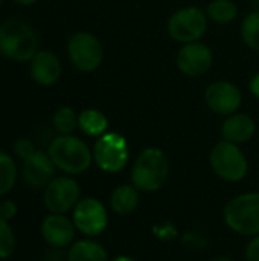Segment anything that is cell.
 Listing matches in <instances>:
<instances>
[{
  "label": "cell",
  "instance_id": "6da1fadb",
  "mask_svg": "<svg viewBox=\"0 0 259 261\" xmlns=\"http://www.w3.org/2000/svg\"><path fill=\"white\" fill-rule=\"evenodd\" d=\"M47 154L58 170L67 176H78L85 173L93 162V151L84 141L72 135L56 136L49 148Z\"/></svg>",
  "mask_w": 259,
  "mask_h": 261
},
{
  "label": "cell",
  "instance_id": "7a4b0ae2",
  "mask_svg": "<svg viewBox=\"0 0 259 261\" xmlns=\"http://www.w3.org/2000/svg\"><path fill=\"white\" fill-rule=\"evenodd\" d=\"M169 176V159L163 150L150 147L145 148L136 159L131 168V184L139 193L159 191Z\"/></svg>",
  "mask_w": 259,
  "mask_h": 261
},
{
  "label": "cell",
  "instance_id": "3957f363",
  "mask_svg": "<svg viewBox=\"0 0 259 261\" xmlns=\"http://www.w3.org/2000/svg\"><path fill=\"white\" fill-rule=\"evenodd\" d=\"M38 52V37L23 20H6L0 24V54L12 61H29Z\"/></svg>",
  "mask_w": 259,
  "mask_h": 261
},
{
  "label": "cell",
  "instance_id": "277c9868",
  "mask_svg": "<svg viewBox=\"0 0 259 261\" xmlns=\"http://www.w3.org/2000/svg\"><path fill=\"white\" fill-rule=\"evenodd\" d=\"M224 223L243 237L259 236V193H244L231 199L223 211Z\"/></svg>",
  "mask_w": 259,
  "mask_h": 261
},
{
  "label": "cell",
  "instance_id": "5b68a950",
  "mask_svg": "<svg viewBox=\"0 0 259 261\" xmlns=\"http://www.w3.org/2000/svg\"><path fill=\"white\" fill-rule=\"evenodd\" d=\"M209 162L214 170V173L231 184L241 182L249 170L247 159L241 148L229 141H220L215 144L209 154Z\"/></svg>",
  "mask_w": 259,
  "mask_h": 261
},
{
  "label": "cell",
  "instance_id": "8992f818",
  "mask_svg": "<svg viewBox=\"0 0 259 261\" xmlns=\"http://www.w3.org/2000/svg\"><path fill=\"white\" fill-rule=\"evenodd\" d=\"M130 158L127 139L116 133L107 132L98 138L93 147V161L105 173H119L125 168Z\"/></svg>",
  "mask_w": 259,
  "mask_h": 261
},
{
  "label": "cell",
  "instance_id": "52a82bcc",
  "mask_svg": "<svg viewBox=\"0 0 259 261\" xmlns=\"http://www.w3.org/2000/svg\"><path fill=\"white\" fill-rule=\"evenodd\" d=\"M208 29V15L200 8L188 6L176 11L168 20V34L180 43L198 41Z\"/></svg>",
  "mask_w": 259,
  "mask_h": 261
},
{
  "label": "cell",
  "instance_id": "ba28073f",
  "mask_svg": "<svg viewBox=\"0 0 259 261\" xmlns=\"http://www.w3.org/2000/svg\"><path fill=\"white\" fill-rule=\"evenodd\" d=\"M81 200V187L70 176H55L43 193V203L50 214H67Z\"/></svg>",
  "mask_w": 259,
  "mask_h": 261
},
{
  "label": "cell",
  "instance_id": "9c48e42d",
  "mask_svg": "<svg viewBox=\"0 0 259 261\" xmlns=\"http://www.w3.org/2000/svg\"><path fill=\"white\" fill-rule=\"evenodd\" d=\"M72 222L82 236L99 237L108 225V213L104 203L95 197L81 199L72 211Z\"/></svg>",
  "mask_w": 259,
  "mask_h": 261
},
{
  "label": "cell",
  "instance_id": "30bf717a",
  "mask_svg": "<svg viewBox=\"0 0 259 261\" xmlns=\"http://www.w3.org/2000/svg\"><path fill=\"white\" fill-rule=\"evenodd\" d=\"M67 52L72 64L81 72H93L104 58L101 41L90 32H76L70 37Z\"/></svg>",
  "mask_w": 259,
  "mask_h": 261
},
{
  "label": "cell",
  "instance_id": "8fae6325",
  "mask_svg": "<svg viewBox=\"0 0 259 261\" xmlns=\"http://www.w3.org/2000/svg\"><path fill=\"white\" fill-rule=\"evenodd\" d=\"M41 237L53 249L72 246L76 236V228L66 214H49L41 222Z\"/></svg>",
  "mask_w": 259,
  "mask_h": 261
},
{
  "label": "cell",
  "instance_id": "7c38bea8",
  "mask_svg": "<svg viewBox=\"0 0 259 261\" xmlns=\"http://www.w3.org/2000/svg\"><path fill=\"white\" fill-rule=\"evenodd\" d=\"M214 61L212 50L198 41L186 43L177 54V67L182 73L188 76H202L205 75Z\"/></svg>",
  "mask_w": 259,
  "mask_h": 261
},
{
  "label": "cell",
  "instance_id": "4fadbf2b",
  "mask_svg": "<svg viewBox=\"0 0 259 261\" xmlns=\"http://www.w3.org/2000/svg\"><path fill=\"white\" fill-rule=\"evenodd\" d=\"M208 107L218 115H234L241 106L240 89L229 81L212 83L205 93Z\"/></svg>",
  "mask_w": 259,
  "mask_h": 261
},
{
  "label": "cell",
  "instance_id": "5bb4252c",
  "mask_svg": "<svg viewBox=\"0 0 259 261\" xmlns=\"http://www.w3.org/2000/svg\"><path fill=\"white\" fill-rule=\"evenodd\" d=\"M55 164L52 162L47 151L37 150L32 156L23 161L21 176L27 187L34 190H41L49 185V182L55 177Z\"/></svg>",
  "mask_w": 259,
  "mask_h": 261
},
{
  "label": "cell",
  "instance_id": "9a60e30c",
  "mask_svg": "<svg viewBox=\"0 0 259 261\" xmlns=\"http://www.w3.org/2000/svg\"><path fill=\"white\" fill-rule=\"evenodd\" d=\"M61 63L50 50H38L31 60V76L40 86H52L60 80Z\"/></svg>",
  "mask_w": 259,
  "mask_h": 261
},
{
  "label": "cell",
  "instance_id": "2e32d148",
  "mask_svg": "<svg viewBox=\"0 0 259 261\" xmlns=\"http://www.w3.org/2000/svg\"><path fill=\"white\" fill-rule=\"evenodd\" d=\"M256 124L252 116L246 113H234L229 115V118L223 122L221 135L224 141L234 142V144H244L250 141L255 136Z\"/></svg>",
  "mask_w": 259,
  "mask_h": 261
},
{
  "label": "cell",
  "instance_id": "e0dca14e",
  "mask_svg": "<svg viewBox=\"0 0 259 261\" xmlns=\"http://www.w3.org/2000/svg\"><path fill=\"white\" fill-rule=\"evenodd\" d=\"M110 206L118 216H130L139 206V190L133 184L116 187L110 194Z\"/></svg>",
  "mask_w": 259,
  "mask_h": 261
},
{
  "label": "cell",
  "instance_id": "ac0fdd59",
  "mask_svg": "<svg viewBox=\"0 0 259 261\" xmlns=\"http://www.w3.org/2000/svg\"><path fill=\"white\" fill-rule=\"evenodd\" d=\"M67 261H108V255L101 243L84 239L73 242L67 252Z\"/></svg>",
  "mask_w": 259,
  "mask_h": 261
},
{
  "label": "cell",
  "instance_id": "d6986e66",
  "mask_svg": "<svg viewBox=\"0 0 259 261\" xmlns=\"http://www.w3.org/2000/svg\"><path fill=\"white\" fill-rule=\"evenodd\" d=\"M78 127L87 136L99 138L104 133H107L108 119L102 112L96 109H85L78 116Z\"/></svg>",
  "mask_w": 259,
  "mask_h": 261
},
{
  "label": "cell",
  "instance_id": "ffe728a7",
  "mask_svg": "<svg viewBox=\"0 0 259 261\" xmlns=\"http://www.w3.org/2000/svg\"><path fill=\"white\" fill-rule=\"evenodd\" d=\"M206 15L220 24H229L238 15V8L232 0H212L206 8Z\"/></svg>",
  "mask_w": 259,
  "mask_h": 261
},
{
  "label": "cell",
  "instance_id": "44dd1931",
  "mask_svg": "<svg viewBox=\"0 0 259 261\" xmlns=\"http://www.w3.org/2000/svg\"><path fill=\"white\" fill-rule=\"evenodd\" d=\"M18 170L14 159L0 150V197L12 191L17 184Z\"/></svg>",
  "mask_w": 259,
  "mask_h": 261
},
{
  "label": "cell",
  "instance_id": "7402d4cb",
  "mask_svg": "<svg viewBox=\"0 0 259 261\" xmlns=\"http://www.w3.org/2000/svg\"><path fill=\"white\" fill-rule=\"evenodd\" d=\"M52 124L60 135H72L78 127V116L73 112V109L61 107L53 113Z\"/></svg>",
  "mask_w": 259,
  "mask_h": 261
},
{
  "label": "cell",
  "instance_id": "603a6c76",
  "mask_svg": "<svg viewBox=\"0 0 259 261\" xmlns=\"http://www.w3.org/2000/svg\"><path fill=\"white\" fill-rule=\"evenodd\" d=\"M241 37L250 49L259 50V11L250 12L243 20Z\"/></svg>",
  "mask_w": 259,
  "mask_h": 261
},
{
  "label": "cell",
  "instance_id": "cb8c5ba5",
  "mask_svg": "<svg viewBox=\"0 0 259 261\" xmlns=\"http://www.w3.org/2000/svg\"><path fill=\"white\" fill-rule=\"evenodd\" d=\"M15 246H17L15 234L9 226V222L0 219V260L9 258L14 254Z\"/></svg>",
  "mask_w": 259,
  "mask_h": 261
},
{
  "label": "cell",
  "instance_id": "d4e9b609",
  "mask_svg": "<svg viewBox=\"0 0 259 261\" xmlns=\"http://www.w3.org/2000/svg\"><path fill=\"white\" fill-rule=\"evenodd\" d=\"M35 145L32 144V141L26 139V138H21L18 139L15 144H14V153L18 159L21 161H26L29 156H32L35 153Z\"/></svg>",
  "mask_w": 259,
  "mask_h": 261
},
{
  "label": "cell",
  "instance_id": "484cf974",
  "mask_svg": "<svg viewBox=\"0 0 259 261\" xmlns=\"http://www.w3.org/2000/svg\"><path fill=\"white\" fill-rule=\"evenodd\" d=\"M18 213V206L14 200L11 199H5L0 202V219L6 220V222H11L12 219H15Z\"/></svg>",
  "mask_w": 259,
  "mask_h": 261
},
{
  "label": "cell",
  "instance_id": "4316f807",
  "mask_svg": "<svg viewBox=\"0 0 259 261\" xmlns=\"http://www.w3.org/2000/svg\"><path fill=\"white\" fill-rule=\"evenodd\" d=\"M244 258L246 261H259V236L252 237V240L247 243Z\"/></svg>",
  "mask_w": 259,
  "mask_h": 261
},
{
  "label": "cell",
  "instance_id": "83f0119b",
  "mask_svg": "<svg viewBox=\"0 0 259 261\" xmlns=\"http://www.w3.org/2000/svg\"><path fill=\"white\" fill-rule=\"evenodd\" d=\"M250 92L259 98V73H256L253 78H252V81H250Z\"/></svg>",
  "mask_w": 259,
  "mask_h": 261
},
{
  "label": "cell",
  "instance_id": "f1b7e54d",
  "mask_svg": "<svg viewBox=\"0 0 259 261\" xmlns=\"http://www.w3.org/2000/svg\"><path fill=\"white\" fill-rule=\"evenodd\" d=\"M111 261H136L134 258L128 257V255H119V257H114Z\"/></svg>",
  "mask_w": 259,
  "mask_h": 261
},
{
  "label": "cell",
  "instance_id": "f546056e",
  "mask_svg": "<svg viewBox=\"0 0 259 261\" xmlns=\"http://www.w3.org/2000/svg\"><path fill=\"white\" fill-rule=\"evenodd\" d=\"M15 3H18V5H23V6H27V5H32V3H35L37 0H14Z\"/></svg>",
  "mask_w": 259,
  "mask_h": 261
},
{
  "label": "cell",
  "instance_id": "4dcf8cb0",
  "mask_svg": "<svg viewBox=\"0 0 259 261\" xmlns=\"http://www.w3.org/2000/svg\"><path fill=\"white\" fill-rule=\"evenodd\" d=\"M208 261H234L232 258H229V257H215V258H211V260Z\"/></svg>",
  "mask_w": 259,
  "mask_h": 261
},
{
  "label": "cell",
  "instance_id": "1f68e13d",
  "mask_svg": "<svg viewBox=\"0 0 259 261\" xmlns=\"http://www.w3.org/2000/svg\"><path fill=\"white\" fill-rule=\"evenodd\" d=\"M253 6H255V11H259V0H252Z\"/></svg>",
  "mask_w": 259,
  "mask_h": 261
},
{
  "label": "cell",
  "instance_id": "d6a6232c",
  "mask_svg": "<svg viewBox=\"0 0 259 261\" xmlns=\"http://www.w3.org/2000/svg\"><path fill=\"white\" fill-rule=\"evenodd\" d=\"M0 3H2V0H0Z\"/></svg>",
  "mask_w": 259,
  "mask_h": 261
}]
</instances>
